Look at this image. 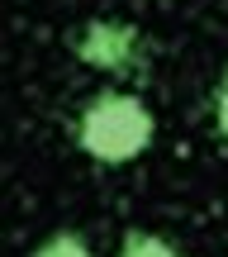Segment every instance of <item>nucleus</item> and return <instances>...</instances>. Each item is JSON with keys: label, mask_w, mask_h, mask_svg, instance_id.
Instances as JSON below:
<instances>
[{"label": "nucleus", "mask_w": 228, "mask_h": 257, "mask_svg": "<svg viewBox=\"0 0 228 257\" xmlns=\"http://www.w3.org/2000/svg\"><path fill=\"white\" fill-rule=\"evenodd\" d=\"M157 138V119L128 91H95L76 114V148L105 167H124L143 157Z\"/></svg>", "instance_id": "obj_1"}, {"label": "nucleus", "mask_w": 228, "mask_h": 257, "mask_svg": "<svg viewBox=\"0 0 228 257\" xmlns=\"http://www.w3.org/2000/svg\"><path fill=\"white\" fill-rule=\"evenodd\" d=\"M76 57L105 76H143L147 72V38L128 19H91L76 34Z\"/></svg>", "instance_id": "obj_2"}, {"label": "nucleus", "mask_w": 228, "mask_h": 257, "mask_svg": "<svg viewBox=\"0 0 228 257\" xmlns=\"http://www.w3.org/2000/svg\"><path fill=\"white\" fill-rule=\"evenodd\" d=\"M29 257H95L91 252V243L81 238V233H72V229H57V233H48L43 243H38Z\"/></svg>", "instance_id": "obj_3"}, {"label": "nucleus", "mask_w": 228, "mask_h": 257, "mask_svg": "<svg viewBox=\"0 0 228 257\" xmlns=\"http://www.w3.org/2000/svg\"><path fill=\"white\" fill-rule=\"evenodd\" d=\"M119 257H181V252H176L166 238H157V233L133 229V233H124V248H119Z\"/></svg>", "instance_id": "obj_4"}, {"label": "nucleus", "mask_w": 228, "mask_h": 257, "mask_svg": "<svg viewBox=\"0 0 228 257\" xmlns=\"http://www.w3.org/2000/svg\"><path fill=\"white\" fill-rule=\"evenodd\" d=\"M214 128L228 138V72H223V81H219V91H214Z\"/></svg>", "instance_id": "obj_5"}]
</instances>
